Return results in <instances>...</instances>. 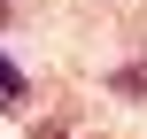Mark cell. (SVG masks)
I'll list each match as a JSON object with an SVG mask.
<instances>
[{
  "label": "cell",
  "instance_id": "1",
  "mask_svg": "<svg viewBox=\"0 0 147 139\" xmlns=\"http://www.w3.org/2000/svg\"><path fill=\"white\" fill-rule=\"evenodd\" d=\"M23 101H31L23 70H16V62H0V116H8V108H23Z\"/></svg>",
  "mask_w": 147,
  "mask_h": 139
},
{
  "label": "cell",
  "instance_id": "2",
  "mask_svg": "<svg viewBox=\"0 0 147 139\" xmlns=\"http://www.w3.org/2000/svg\"><path fill=\"white\" fill-rule=\"evenodd\" d=\"M116 93H147V62H140V70H124V77H116Z\"/></svg>",
  "mask_w": 147,
  "mask_h": 139
},
{
  "label": "cell",
  "instance_id": "3",
  "mask_svg": "<svg viewBox=\"0 0 147 139\" xmlns=\"http://www.w3.org/2000/svg\"><path fill=\"white\" fill-rule=\"evenodd\" d=\"M0 23H8V0H0Z\"/></svg>",
  "mask_w": 147,
  "mask_h": 139
}]
</instances>
